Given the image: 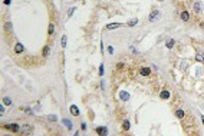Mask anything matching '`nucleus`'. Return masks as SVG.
<instances>
[{"label":"nucleus","instance_id":"f257e3e1","mask_svg":"<svg viewBox=\"0 0 204 136\" xmlns=\"http://www.w3.org/2000/svg\"><path fill=\"white\" fill-rule=\"evenodd\" d=\"M160 17H161V13H160L158 10H154V11L150 14V22H157Z\"/></svg>","mask_w":204,"mask_h":136},{"label":"nucleus","instance_id":"20e7f679","mask_svg":"<svg viewBox=\"0 0 204 136\" xmlns=\"http://www.w3.org/2000/svg\"><path fill=\"white\" fill-rule=\"evenodd\" d=\"M6 128H7L9 131H12V132H19V131H20V126L16 125V123H9Z\"/></svg>","mask_w":204,"mask_h":136},{"label":"nucleus","instance_id":"dca6fc26","mask_svg":"<svg viewBox=\"0 0 204 136\" xmlns=\"http://www.w3.org/2000/svg\"><path fill=\"white\" fill-rule=\"evenodd\" d=\"M175 116L180 118V119H183V118H184V110H177V112H175Z\"/></svg>","mask_w":204,"mask_h":136},{"label":"nucleus","instance_id":"a211bd4d","mask_svg":"<svg viewBox=\"0 0 204 136\" xmlns=\"http://www.w3.org/2000/svg\"><path fill=\"white\" fill-rule=\"evenodd\" d=\"M3 103L9 106V105H12V99L10 98H3Z\"/></svg>","mask_w":204,"mask_h":136},{"label":"nucleus","instance_id":"ddd939ff","mask_svg":"<svg viewBox=\"0 0 204 136\" xmlns=\"http://www.w3.org/2000/svg\"><path fill=\"white\" fill-rule=\"evenodd\" d=\"M160 96H161V99H164V100H165V99H168V98H170V92H168V90H163Z\"/></svg>","mask_w":204,"mask_h":136},{"label":"nucleus","instance_id":"a878e982","mask_svg":"<svg viewBox=\"0 0 204 136\" xmlns=\"http://www.w3.org/2000/svg\"><path fill=\"white\" fill-rule=\"evenodd\" d=\"M108 52L112 54V53H114V47H112V46H109V47H108Z\"/></svg>","mask_w":204,"mask_h":136},{"label":"nucleus","instance_id":"bb28decb","mask_svg":"<svg viewBox=\"0 0 204 136\" xmlns=\"http://www.w3.org/2000/svg\"><path fill=\"white\" fill-rule=\"evenodd\" d=\"M4 113V108L3 106H0V115H3Z\"/></svg>","mask_w":204,"mask_h":136},{"label":"nucleus","instance_id":"6ab92c4d","mask_svg":"<svg viewBox=\"0 0 204 136\" xmlns=\"http://www.w3.org/2000/svg\"><path fill=\"white\" fill-rule=\"evenodd\" d=\"M197 60L204 62V54H203V53H197Z\"/></svg>","mask_w":204,"mask_h":136},{"label":"nucleus","instance_id":"4468645a","mask_svg":"<svg viewBox=\"0 0 204 136\" xmlns=\"http://www.w3.org/2000/svg\"><path fill=\"white\" fill-rule=\"evenodd\" d=\"M174 43H175V42H174L173 39H170V40H167V43H165V46H167L168 49H173V46H174Z\"/></svg>","mask_w":204,"mask_h":136},{"label":"nucleus","instance_id":"393cba45","mask_svg":"<svg viewBox=\"0 0 204 136\" xmlns=\"http://www.w3.org/2000/svg\"><path fill=\"white\" fill-rule=\"evenodd\" d=\"M99 75H101V76L104 75V65H101V66H99Z\"/></svg>","mask_w":204,"mask_h":136},{"label":"nucleus","instance_id":"9d476101","mask_svg":"<svg viewBox=\"0 0 204 136\" xmlns=\"http://www.w3.org/2000/svg\"><path fill=\"white\" fill-rule=\"evenodd\" d=\"M62 123L66 126V129H72V122H70L69 119H63V120H62Z\"/></svg>","mask_w":204,"mask_h":136},{"label":"nucleus","instance_id":"9b49d317","mask_svg":"<svg viewBox=\"0 0 204 136\" xmlns=\"http://www.w3.org/2000/svg\"><path fill=\"white\" fill-rule=\"evenodd\" d=\"M96 132L99 135H108V129L106 128H96Z\"/></svg>","mask_w":204,"mask_h":136},{"label":"nucleus","instance_id":"39448f33","mask_svg":"<svg viewBox=\"0 0 204 136\" xmlns=\"http://www.w3.org/2000/svg\"><path fill=\"white\" fill-rule=\"evenodd\" d=\"M150 73H151V70L148 67H141L140 69V75H142V76H148Z\"/></svg>","mask_w":204,"mask_h":136},{"label":"nucleus","instance_id":"4be33fe9","mask_svg":"<svg viewBox=\"0 0 204 136\" xmlns=\"http://www.w3.org/2000/svg\"><path fill=\"white\" fill-rule=\"evenodd\" d=\"M73 11H75V7H72V9H69V11H68V17H72V14H73Z\"/></svg>","mask_w":204,"mask_h":136},{"label":"nucleus","instance_id":"412c9836","mask_svg":"<svg viewBox=\"0 0 204 136\" xmlns=\"http://www.w3.org/2000/svg\"><path fill=\"white\" fill-rule=\"evenodd\" d=\"M122 126H124V129H125V131H128V129H129V122H128V120H125Z\"/></svg>","mask_w":204,"mask_h":136},{"label":"nucleus","instance_id":"6e6552de","mask_svg":"<svg viewBox=\"0 0 204 136\" xmlns=\"http://www.w3.org/2000/svg\"><path fill=\"white\" fill-rule=\"evenodd\" d=\"M69 110H70V113H72V115H73V116H78V115H79V109H78V108H76V106H75V105H72V106H70V109H69Z\"/></svg>","mask_w":204,"mask_h":136},{"label":"nucleus","instance_id":"423d86ee","mask_svg":"<svg viewBox=\"0 0 204 136\" xmlns=\"http://www.w3.org/2000/svg\"><path fill=\"white\" fill-rule=\"evenodd\" d=\"M119 98H121V100H124V102H125V100H128V99H129V93L122 90V92L119 93Z\"/></svg>","mask_w":204,"mask_h":136},{"label":"nucleus","instance_id":"2eb2a0df","mask_svg":"<svg viewBox=\"0 0 204 136\" xmlns=\"http://www.w3.org/2000/svg\"><path fill=\"white\" fill-rule=\"evenodd\" d=\"M137 23H138V19H132V20H129V22H128V26H129V27H134Z\"/></svg>","mask_w":204,"mask_h":136},{"label":"nucleus","instance_id":"b1692460","mask_svg":"<svg viewBox=\"0 0 204 136\" xmlns=\"http://www.w3.org/2000/svg\"><path fill=\"white\" fill-rule=\"evenodd\" d=\"M53 30H55L53 24H49V34H53Z\"/></svg>","mask_w":204,"mask_h":136},{"label":"nucleus","instance_id":"1a4fd4ad","mask_svg":"<svg viewBox=\"0 0 204 136\" xmlns=\"http://www.w3.org/2000/svg\"><path fill=\"white\" fill-rule=\"evenodd\" d=\"M23 50H24L23 44H22V43H17V44H16V47H14V52H16V53H22Z\"/></svg>","mask_w":204,"mask_h":136},{"label":"nucleus","instance_id":"0eeeda50","mask_svg":"<svg viewBox=\"0 0 204 136\" xmlns=\"http://www.w3.org/2000/svg\"><path fill=\"white\" fill-rule=\"evenodd\" d=\"M121 26H122L121 23H111V24H106V29L112 30V29H117V27H121Z\"/></svg>","mask_w":204,"mask_h":136},{"label":"nucleus","instance_id":"f8f14e48","mask_svg":"<svg viewBox=\"0 0 204 136\" xmlns=\"http://www.w3.org/2000/svg\"><path fill=\"white\" fill-rule=\"evenodd\" d=\"M188 19H190V14H188V11H183V13H181V20H183V22H187Z\"/></svg>","mask_w":204,"mask_h":136},{"label":"nucleus","instance_id":"f03ea898","mask_svg":"<svg viewBox=\"0 0 204 136\" xmlns=\"http://www.w3.org/2000/svg\"><path fill=\"white\" fill-rule=\"evenodd\" d=\"M203 4H201V1H196L194 4H193V10L196 11V13H201L203 11Z\"/></svg>","mask_w":204,"mask_h":136},{"label":"nucleus","instance_id":"aec40b11","mask_svg":"<svg viewBox=\"0 0 204 136\" xmlns=\"http://www.w3.org/2000/svg\"><path fill=\"white\" fill-rule=\"evenodd\" d=\"M49 120H50V122H56V120H58V118H56L55 115H49Z\"/></svg>","mask_w":204,"mask_h":136},{"label":"nucleus","instance_id":"f3484780","mask_svg":"<svg viewBox=\"0 0 204 136\" xmlns=\"http://www.w3.org/2000/svg\"><path fill=\"white\" fill-rule=\"evenodd\" d=\"M49 53H50V47L46 46V47L43 49V56H49Z\"/></svg>","mask_w":204,"mask_h":136},{"label":"nucleus","instance_id":"cd10ccee","mask_svg":"<svg viewBox=\"0 0 204 136\" xmlns=\"http://www.w3.org/2000/svg\"><path fill=\"white\" fill-rule=\"evenodd\" d=\"M3 3H4V4H10V3H12V0H3Z\"/></svg>","mask_w":204,"mask_h":136},{"label":"nucleus","instance_id":"5701e85b","mask_svg":"<svg viewBox=\"0 0 204 136\" xmlns=\"http://www.w3.org/2000/svg\"><path fill=\"white\" fill-rule=\"evenodd\" d=\"M62 47H66V36H62Z\"/></svg>","mask_w":204,"mask_h":136},{"label":"nucleus","instance_id":"7ed1b4c3","mask_svg":"<svg viewBox=\"0 0 204 136\" xmlns=\"http://www.w3.org/2000/svg\"><path fill=\"white\" fill-rule=\"evenodd\" d=\"M32 132H33V128H32L30 125H24V126L22 128V133H23V135H30Z\"/></svg>","mask_w":204,"mask_h":136},{"label":"nucleus","instance_id":"c85d7f7f","mask_svg":"<svg viewBox=\"0 0 204 136\" xmlns=\"http://www.w3.org/2000/svg\"><path fill=\"white\" fill-rule=\"evenodd\" d=\"M201 120H203V123H204V116H201Z\"/></svg>","mask_w":204,"mask_h":136}]
</instances>
